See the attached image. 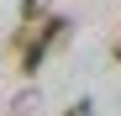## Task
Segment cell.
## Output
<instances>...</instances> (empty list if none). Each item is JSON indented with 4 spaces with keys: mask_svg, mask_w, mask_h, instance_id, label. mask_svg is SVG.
<instances>
[{
    "mask_svg": "<svg viewBox=\"0 0 121 116\" xmlns=\"http://www.w3.org/2000/svg\"><path fill=\"white\" fill-rule=\"evenodd\" d=\"M42 16H48V0H21V21H26V27H32V21L42 27Z\"/></svg>",
    "mask_w": 121,
    "mask_h": 116,
    "instance_id": "3957f363",
    "label": "cell"
},
{
    "mask_svg": "<svg viewBox=\"0 0 121 116\" xmlns=\"http://www.w3.org/2000/svg\"><path fill=\"white\" fill-rule=\"evenodd\" d=\"M69 27H74L69 16H48L37 32L26 27L21 37H16V53H21V74H37V69H42V58H48V53H53V48L69 37Z\"/></svg>",
    "mask_w": 121,
    "mask_h": 116,
    "instance_id": "6da1fadb",
    "label": "cell"
},
{
    "mask_svg": "<svg viewBox=\"0 0 121 116\" xmlns=\"http://www.w3.org/2000/svg\"><path fill=\"white\" fill-rule=\"evenodd\" d=\"M111 58H116V63H121V37H116V48H111Z\"/></svg>",
    "mask_w": 121,
    "mask_h": 116,
    "instance_id": "5b68a950",
    "label": "cell"
},
{
    "mask_svg": "<svg viewBox=\"0 0 121 116\" xmlns=\"http://www.w3.org/2000/svg\"><path fill=\"white\" fill-rule=\"evenodd\" d=\"M37 100H42V95H37V90L26 85V90H21V95L11 100V116H32V111H37Z\"/></svg>",
    "mask_w": 121,
    "mask_h": 116,
    "instance_id": "7a4b0ae2",
    "label": "cell"
},
{
    "mask_svg": "<svg viewBox=\"0 0 121 116\" xmlns=\"http://www.w3.org/2000/svg\"><path fill=\"white\" fill-rule=\"evenodd\" d=\"M63 116H95V100H90V95H79V100H74Z\"/></svg>",
    "mask_w": 121,
    "mask_h": 116,
    "instance_id": "277c9868",
    "label": "cell"
}]
</instances>
